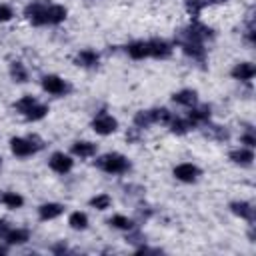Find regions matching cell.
Instances as JSON below:
<instances>
[{"instance_id": "1", "label": "cell", "mask_w": 256, "mask_h": 256, "mask_svg": "<svg viewBox=\"0 0 256 256\" xmlns=\"http://www.w3.org/2000/svg\"><path fill=\"white\" fill-rule=\"evenodd\" d=\"M212 36V30L194 22V24H190L188 28H184L180 34H178V42L184 44V42H194V44H202L204 38H210Z\"/></svg>"}, {"instance_id": "2", "label": "cell", "mask_w": 256, "mask_h": 256, "mask_svg": "<svg viewBox=\"0 0 256 256\" xmlns=\"http://www.w3.org/2000/svg\"><path fill=\"white\" fill-rule=\"evenodd\" d=\"M98 168H102L104 172H112V174H120V172H126L128 170V160L120 154H106L102 158H98Z\"/></svg>"}, {"instance_id": "3", "label": "cell", "mask_w": 256, "mask_h": 256, "mask_svg": "<svg viewBox=\"0 0 256 256\" xmlns=\"http://www.w3.org/2000/svg\"><path fill=\"white\" fill-rule=\"evenodd\" d=\"M92 126H94V130L98 134H110V132L116 130V120L112 116H108V114H100V116L94 118Z\"/></svg>"}, {"instance_id": "4", "label": "cell", "mask_w": 256, "mask_h": 256, "mask_svg": "<svg viewBox=\"0 0 256 256\" xmlns=\"http://www.w3.org/2000/svg\"><path fill=\"white\" fill-rule=\"evenodd\" d=\"M46 10L48 6L44 2H34L26 8V16L32 20V24H46Z\"/></svg>"}, {"instance_id": "5", "label": "cell", "mask_w": 256, "mask_h": 256, "mask_svg": "<svg viewBox=\"0 0 256 256\" xmlns=\"http://www.w3.org/2000/svg\"><path fill=\"white\" fill-rule=\"evenodd\" d=\"M50 166H52V170H56V172L64 174V172H68V170L72 168V160H70L66 154H60V152H56V154L50 158Z\"/></svg>"}, {"instance_id": "6", "label": "cell", "mask_w": 256, "mask_h": 256, "mask_svg": "<svg viewBox=\"0 0 256 256\" xmlns=\"http://www.w3.org/2000/svg\"><path fill=\"white\" fill-rule=\"evenodd\" d=\"M10 144H12V152L18 154V156H28V154H32V152H36V150H38V146H36V144H32L30 138H28V140L14 138Z\"/></svg>"}, {"instance_id": "7", "label": "cell", "mask_w": 256, "mask_h": 256, "mask_svg": "<svg viewBox=\"0 0 256 256\" xmlns=\"http://www.w3.org/2000/svg\"><path fill=\"white\" fill-rule=\"evenodd\" d=\"M148 52H150V56H156V58H166V56L172 52V48H170L168 42L156 38V40H150V42H148Z\"/></svg>"}, {"instance_id": "8", "label": "cell", "mask_w": 256, "mask_h": 256, "mask_svg": "<svg viewBox=\"0 0 256 256\" xmlns=\"http://www.w3.org/2000/svg\"><path fill=\"white\" fill-rule=\"evenodd\" d=\"M174 176L178 180H182V182H192L198 176V168L192 166V164H180V166L174 168Z\"/></svg>"}, {"instance_id": "9", "label": "cell", "mask_w": 256, "mask_h": 256, "mask_svg": "<svg viewBox=\"0 0 256 256\" xmlns=\"http://www.w3.org/2000/svg\"><path fill=\"white\" fill-rule=\"evenodd\" d=\"M254 74H256V68H254V64H250V62L238 64V66L232 70V76L238 78V80H250Z\"/></svg>"}, {"instance_id": "10", "label": "cell", "mask_w": 256, "mask_h": 256, "mask_svg": "<svg viewBox=\"0 0 256 256\" xmlns=\"http://www.w3.org/2000/svg\"><path fill=\"white\" fill-rule=\"evenodd\" d=\"M42 86H44V90H48L52 94H62L64 90H66V86H64V82L58 76H46Z\"/></svg>"}, {"instance_id": "11", "label": "cell", "mask_w": 256, "mask_h": 256, "mask_svg": "<svg viewBox=\"0 0 256 256\" xmlns=\"http://www.w3.org/2000/svg\"><path fill=\"white\" fill-rule=\"evenodd\" d=\"M64 18H66V10H64V6H48V10H46V22L48 24H58Z\"/></svg>"}, {"instance_id": "12", "label": "cell", "mask_w": 256, "mask_h": 256, "mask_svg": "<svg viewBox=\"0 0 256 256\" xmlns=\"http://www.w3.org/2000/svg\"><path fill=\"white\" fill-rule=\"evenodd\" d=\"M232 212L234 214H238V216H242V218H246V220H254V208L248 204V202H234L232 206Z\"/></svg>"}, {"instance_id": "13", "label": "cell", "mask_w": 256, "mask_h": 256, "mask_svg": "<svg viewBox=\"0 0 256 256\" xmlns=\"http://www.w3.org/2000/svg\"><path fill=\"white\" fill-rule=\"evenodd\" d=\"M172 98H174V102H178V104H184V106H192V104L196 102V92H194V90H182V92L174 94Z\"/></svg>"}, {"instance_id": "14", "label": "cell", "mask_w": 256, "mask_h": 256, "mask_svg": "<svg viewBox=\"0 0 256 256\" xmlns=\"http://www.w3.org/2000/svg\"><path fill=\"white\" fill-rule=\"evenodd\" d=\"M128 54H130L132 58H136V60H140L144 56H150L148 42H134V44H130V46H128Z\"/></svg>"}, {"instance_id": "15", "label": "cell", "mask_w": 256, "mask_h": 256, "mask_svg": "<svg viewBox=\"0 0 256 256\" xmlns=\"http://www.w3.org/2000/svg\"><path fill=\"white\" fill-rule=\"evenodd\" d=\"M8 244H22L28 240V230H8L4 236H2Z\"/></svg>"}, {"instance_id": "16", "label": "cell", "mask_w": 256, "mask_h": 256, "mask_svg": "<svg viewBox=\"0 0 256 256\" xmlns=\"http://www.w3.org/2000/svg\"><path fill=\"white\" fill-rule=\"evenodd\" d=\"M60 212H62L60 204H44V206H40V218L42 220H52V218L60 216Z\"/></svg>"}, {"instance_id": "17", "label": "cell", "mask_w": 256, "mask_h": 256, "mask_svg": "<svg viewBox=\"0 0 256 256\" xmlns=\"http://www.w3.org/2000/svg\"><path fill=\"white\" fill-rule=\"evenodd\" d=\"M210 118V106H200L196 110H192L190 112V124H198V122H204Z\"/></svg>"}, {"instance_id": "18", "label": "cell", "mask_w": 256, "mask_h": 256, "mask_svg": "<svg viewBox=\"0 0 256 256\" xmlns=\"http://www.w3.org/2000/svg\"><path fill=\"white\" fill-rule=\"evenodd\" d=\"M230 160L236 164H250L254 160V156H252L250 150H234V152H230Z\"/></svg>"}, {"instance_id": "19", "label": "cell", "mask_w": 256, "mask_h": 256, "mask_svg": "<svg viewBox=\"0 0 256 256\" xmlns=\"http://www.w3.org/2000/svg\"><path fill=\"white\" fill-rule=\"evenodd\" d=\"M152 122H156V120H154V110H142V112H138V114L134 116V124L140 126V128H146V126H150Z\"/></svg>"}, {"instance_id": "20", "label": "cell", "mask_w": 256, "mask_h": 256, "mask_svg": "<svg viewBox=\"0 0 256 256\" xmlns=\"http://www.w3.org/2000/svg\"><path fill=\"white\" fill-rule=\"evenodd\" d=\"M72 152H74L76 156L86 158V156H92V154L96 152V146L90 144V142H76V144L72 146Z\"/></svg>"}, {"instance_id": "21", "label": "cell", "mask_w": 256, "mask_h": 256, "mask_svg": "<svg viewBox=\"0 0 256 256\" xmlns=\"http://www.w3.org/2000/svg\"><path fill=\"white\" fill-rule=\"evenodd\" d=\"M76 60H78V64H82V66H96V64H98V56H96V52H92V50L80 52Z\"/></svg>"}, {"instance_id": "22", "label": "cell", "mask_w": 256, "mask_h": 256, "mask_svg": "<svg viewBox=\"0 0 256 256\" xmlns=\"http://www.w3.org/2000/svg\"><path fill=\"white\" fill-rule=\"evenodd\" d=\"M182 48H184V52H186V54L194 56V58H198V60H204V48H202V44L184 42V44H182Z\"/></svg>"}, {"instance_id": "23", "label": "cell", "mask_w": 256, "mask_h": 256, "mask_svg": "<svg viewBox=\"0 0 256 256\" xmlns=\"http://www.w3.org/2000/svg\"><path fill=\"white\" fill-rule=\"evenodd\" d=\"M0 202H4L10 208H18V206H22L24 200H22V196L14 194V192H6V194H0Z\"/></svg>"}, {"instance_id": "24", "label": "cell", "mask_w": 256, "mask_h": 256, "mask_svg": "<svg viewBox=\"0 0 256 256\" xmlns=\"http://www.w3.org/2000/svg\"><path fill=\"white\" fill-rule=\"evenodd\" d=\"M70 226L72 228H76V230H80V228H86V224H88V218H86V214H82V212H74V214H70Z\"/></svg>"}, {"instance_id": "25", "label": "cell", "mask_w": 256, "mask_h": 256, "mask_svg": "<svg viewBox=\"0 0 256 256\" xmlns=\"http://www.w3.org/2000/svg\"><path fill=\"white\" fill-rule=\"evenodd\" d=\"M110 224H112V226H116V228H122V230H130L132 226H134V224H132V220H128L126 216H112L110 218Z\"/></svg>"}, {"instance_id": "26", "label": "cell", "mask_w": 256, "mask_h": 256, "mask_svg": "<svg viewBox=\"0 0 256 256\" xmlns=\"http://www.w3.org/2000/svg\"><path fill=\"white\" fill-rule=\"evenodd\" d=\"M202 6H204L202 0H186V10H188V14H190L192 18H196V16L200 14Z\"/></svg>"}, {"instance_id": "27", "label": "cell", "mask_w": 256, "mask_h": 256, "mask_svg": "<svg viewBox=\"0 0 256 256\" xmlns=\"http://www.w3.org/2000/svg\"><path fill=\"white\" fill-rule=\"evenodd\" d=\"M10 74H12V78L16 82H26V70H24V66H22L20 62L12 64V66H10Z\"/></svg>"}, {"instance_id": "28", "label": "cell", "mask_w": 256, "mask_h": 256, "mask_svg": "<svg viewBox=\"0 0 256 256\" xmlns=\"http://www.w3.org/2000/svg\"><path fill=\"white\" fill-rule=\"evenodd\" d=\"M48 112V108L46 106H40V104H34L28 112H26V118H30V120H40V118H44V114Z\"/></svg>"}, {"instance_id": "29", "label": "cell", "mask_w": 256, "mask_h": 256, "mask_svg": "<svg viewBox=\"0 0 256 256\" xmlns=\"http://www.w3.org/2000/svg\"><path fill=\"white\" fill-rule=\"evenodd\" d=\"M206 136H212V138H218V140H226L228 138V132L224 130L220 126H208V130H204Z\"/></svg>"}, {"instance_id": "30", "label": "cell", "mask_w": 256, "mask_h": 256, "mask_svg": "<svg viewBox=\"0 0 256 256\" xmlns=\"http://www.w3.org/2000/svg\"><path fill=\"white\" fill-rule=\"evenodd\" d=\"M170 126H172V132H176V134H184L188 128H190V122H186V120H170Z\"/></svg>"}, {"instance_id": "31", "label": "cell", "mask_w": 256, "mask_h": 256, "mask_svg": "<svg viewBox=\"0 0 256 256\" xmlns=\"http://www.w3.org/2000/svg\"><path fill=\"white\" fill-rule=\"evenodd\" d=\"M34 104H36V102H34V98H32V96H26V98H22L20 102H16V110L26 114V112H28L32 106H34Z\"/></svg>"}, {"instance_id": "32", "label": "cell", "mask_w": 256, "mask_h": 256, "mask_svg": "<svg viewBox=\"0 0 256 256\" xmlns=\"http://www.w3.org/2000/svg\"><path fill=\"white\" fill-rule=\"evenodd\" d=\"M90 204H92L94 208H98V210H104V208H108V206H110V198H108L106 194H102V196H96V198H92V200H90Z\"/></svg>"}, {"instance_id": "33", "label": "cell", "mask_w": 256, "mask_h": 256, "mask_svg": "<svg viewBox=\"0 0 256 256\" xmlns=\"http://www.w3.org/2000/svg\"><path fill=\"white\" fill-rule=\"evenodd\" d=\"M154 120H160V122H170L172 116L166 108H160V110H154Z\"/></svg>"}, {"instance_id": "34", "label": "cell", "mask_w": 256, "mask_h": 256, "mask_svg": "<svg viewBox=\"0 0 256 256\" xmlns=\"http://www.w3.org/2000/svg\"><path fill=\"white\" fill-rule=\"evenodd\" d=\"M12 18V10L8 6H0V22H6Z\"/></svg>"}, {"instance_id": "35", "label": "cell", "mask_w": 256, "mask_h": 256, "mask_svg": "<svg viewBox=\"0 0 256 256\" xmlns=\"http://www.w3.org/2000/svg\"><path fill=\"white\" fill-rule=\"evenodd\" d=\"M242 142H244V144H248V146H254V144H256V140H254V136H252V132H248V134H244V136H242Z\"/></svg>"}, {"instance_id": "36", "label": "cell", "mask_w": 256, "mask_h": 256, "mask_svg": "<svg viewBox=\"0 0 256 256\" xmlns=\"http://www.w3.org/2000/svg\"><path fill=\"white\" fill-rule=\"evenodd\" d=\"M8 230H10V228H8V224H6L4 220H0V236H4Z\"/></svg>"}, {"instance_id": "37", "label": "cell", "mask_w": 256, "mask_h": 256, "mask_svg": "<svg viewBox=\"0 0 256 256\" xmlns=\"http://www.w3.org/2000/svg\"><path fill=\"white\" fill-rule=\"evenodd\" d=\"M128 242L138 244V242H142V238H140V234H132V236H128Z\"/></svg>"}, {"instance_id": "38", "label": "cell", "mask_w": 256, "mask_h": 256, "mask_svg": "<svg viewBox=\"0 0 256 256\" xmlns=\"http://www.w3.org/2000/svg\"><path fill=\"white\" fill-rule=\"evenodd\" d=\"M126 138H128V140H136V138H138V134H136V130H132L130 134H126Z\"/></svg>"}, {"instance_id": "39", "label": "cell", "mask_w": 256, "mask_h": 256, "mask_svg": "<svg viewBox=\"0 0 256 256\" xmlns=\"http://www.w3.org/2000/svg\"><path fill=\"white\" fill-rule=\"evenodd\" d=\"M210 2H226V0H210Z\"/></svg>"}]
</instances>
